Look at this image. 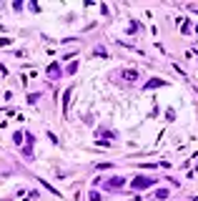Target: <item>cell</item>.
<instances>
[{
	"label": "cell",
	"mask_w": 198,
	"mask_h": 201,
	"mask_svg": "<svg viewBox=\"0 0 198 201\" xmlns=\"http://www.w3.org/2000/svg\"><path fill=\"white\" fill-rule=\"evenodd\" d=\"M123 184H126V178H123V176H113L108 186H110V189H118V186H123Z\"/></svg>",
	"instance_id": "cell-2"
},
{
	"label": "cell",
	"mask_w": 198,
	"mask_h": 201,
	"mask_svg": "<svg viewBox=\"0 0 198 201\" xmlns=\"http://www.w3.org/2000/svg\"><path fill=\"white\" fill-rule=\"evenodd\" d=\"M148 186H153V178H148V176H135V181H133V189H148Z\"/></svg>",
	"instance_id": "cell-1"
},
{
	"label": "cell",
	"mask_w": 198,
	"mask_h": 201,
	"mask_svg": "<svg viewBox=\"0 0 198 201\" xmlns=\"http://www.w3.org/2000/svg\"><path fill=\"white\" fill-rule=\"evenodd\" d=\"M58 73H60V65H58V63H53V65L48 68V76H53V78H55Z\"/></svg>",
	"instance_id": "cell-4"
},
{
	"label": "cell",
	"mask_w": 198,
	"mask_h": 201,
	"mask_svg": "<svg viewBox=\"0 0 198 201\" xmlns=\"http://www.w3.org/2000/svg\"><path fill=\"white\" fill-rule=\"evenodd\" d=\"M121 78H126V81H138V73H135V70H123Z\"/></svg>",
	"instance_id": "cell-3"
},
{
	"label": "cell",
	"mask_w": 198,
	"mask_h": 201,
	"mask_svg": "<svg viewBox=\"0 0 198 201\" xmlns=\"http://www.w3.org/2000/svg\"><path fill=\"white\" fill-rule=\"evenodd\" d=\"M155 86H163V81H151V83H148L146 88H155Z\"/></svg>",
	"instance_id": "cell-6"
},
{
	"label": "cell",
	"mask_w": 198,
	"mask_h": 201,
	"mask_svg": "<svg viewBox=\"0 0 198 201\" xmlns=\"http://www.w3.org/2000/svg\"><path fill=\"white\" fill-rule=\"evenodd\" d=\"M155 196H158V199H166V196H168V191H166V189H158V191H155Z\"/></svg>",
	"instance_id": "cell-5"
}]
</instances>
